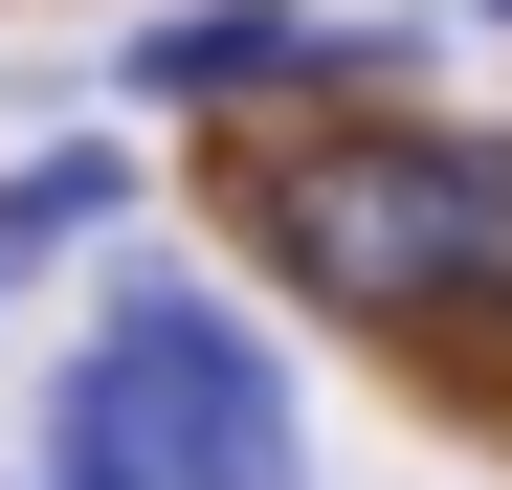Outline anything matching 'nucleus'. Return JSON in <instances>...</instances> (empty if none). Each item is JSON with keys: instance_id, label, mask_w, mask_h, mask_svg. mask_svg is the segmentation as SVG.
Wrapping results in <instances>:
<instances>
[{"instance_id": "nucleus-7", "label": "nucleus", "mask_w": 512, "mask_h": 490, "mask_svg": "<svg viewBox=\"0 0 512 490\" xmlns=\"http://www.w3.org/2000/svg\"><path fill=\"white\" fill-rule=\"evenodd\" d=\"M468 23H512V0H468Z\"/></svg>"}, {"instance_id": "nucleus-5", "label": "nucleus", "mask_w": 512, "mask_h": 490, "mask_svg": "<svg viewBox=\"0 0 512 490\" xmlns=\"http://www.w3.org/2000/svg\"><path fill=\"white\" fill-rule=\"evenodd\" d=\"M112 201H134V179H112L90 134H67V156H23V179H0V245H90Z\"/></svg>"}, {"instance_id": "nucleus-3", "label": "nucleus", "mask_w": 512, "mask_h": 490, "mask_svg": "<svg viewBox=\"0 0 512 490\" xmlns=\"http://www.w3.org/2000/svg\"><path fill=\"white\" fill-rule=\"evenodd\" d=\"M156 112H268V90H379V45H312L290 0H179V23L134 45Z\"/></svg>"}, {"instance_id": "nucleus-4", "label": "nucleus", "mask_w": 512, "mask_h": 490, "mask_svg": "<svg viewBox=\"0 0 512 490\" xmlns=\"http://www.w3.org/2000/svg\"><path fill=\"white\" fill-rule=\"evenodd\" d=\"M45 490H179V468H156V424H134V379H112V357L67 379V401H45Z\"/></svg>"}, {"instance_id": "nucleus-1", "label": "nucleus", "mask_w": 512, "mask_h": 490, "mask_svg": "<svg viewBox=\"0 0 512 490\" xmlns=\"http://www.w3.org/2000/svg\"><path fill=\"white\" fill-rule=\"evenodd\" d=\"M268 245L334 312H468V290H512V156H468V134H312V156H268Z\"/></svg>"}, {"instance_id": "nucleus-6", "label": "nucleus", "mask_w": 512, "mask_h": 490, "mask_svg": "<svg viewBox=\"0 0 512 490\" xmlns=\"http://www.w3.org/2000/svg\"><path fill=\"white\" fill-rule=\"evenodd\" d=\"M0 290H23V245H0Z\"/></svg>"}, {"instance_id": "nucleus-2", "label": "nucleus", "mask_w": 512, "mask_h": 490, "mask_svg": "<svg viewBox=\"0 0 512 490\" xmlns=\"http://www.w3.org/2000/svg\"><path fill=\"white\" fill-rule=\"evenodd\" d=\"M90 357L134 379V424H156L179 490H312V424H290V379H268V335H245L223 290H156V268H134Z\"/></svg>"}]
</instances>
